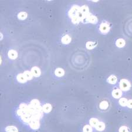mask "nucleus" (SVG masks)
<instances>
[{"instance_id": "obj_25", "label": "nucleus", "mask_w": 132, "mask_h": 132, "mask_svg": "<svg viewBox=\"0 0 132 132\" xmlns=\"http://www.w3.org/2000/svg\"><path fill=\"white\" fill-rule=\"evenodd\" d=\"M95 46V43L93 42H87V48L88 49H92Z\"/></svg>"}, {"instance_id": "obj_18", "label": "nucleus", "mask_w": 132, "mask_h": 132, "mask_svg": "<svg viewBox=\"0 0 132 132\" xmlns=\"http://www.w3.org/2000/svg\"><path fill=\"white\" fill-rule=\"evenodd\" d=\"M108 81L109 83H111V84H114L117 82V77L114 75H112V76H109Z\"/></svg>"}, {"instance_id": "obj_13", "label": "nucleus", "mask_w": 132, "mask_h": 132, "mask_svg": "<svg viewBox=\"0 0 132 132\" xmlns=\"http://www.w3.org/2000/svg\"><path fill=\"white\" fill-rule=\"evenodd\" d=\"M127 102H128V100L126 98H124V97L120 98L119 101V104H120V105L123 107L127 106Z\"/></svg>"}, {"instance_id": "obj_22", "label": "nucleus", "mask_w": 132, "mask_h": 132, "mask_svg": "<svg viewBox=\"0 0 132 132\" xmlns=\"http://www.w3.org/2000/svg\"><path fill=\"white\" fill-rule=\"evenodd\" d=\"M83 132H92V127L91 125H85L83 128Z\"/></svg>"}, {"instance_id": "obj_11", "label": "nucleus", "mask_w": 132, "mask_h": 132, "mask_svg": "<svg viewBox=\"0 0 132 132\" xmlns=\"http://www.w3.org/2000/svg\"><path fill=\"white\" fill-rule=\"evenodd\" d=\"M52 109V106L50 104H45L42 106V111L45 113H49V112H50Z\"/></svg>"}, {"instance_id": "obj_23", "label": "nucleus", "mask_w": 132, "mask_h": 132, "mask_svg": "<svg viewBox=\"0 0 132 132\" xmlns=\"http://www.w3.org/2000/svg\"><path fill=\"white\" fill-rule=\"evenodd\" d=\"M27 14L24 12H22L18 14V18L20 19H22V20L25 19V18H27Z\"/></svg>"}, {"instance_id": "obj_10", "label": "nucleus", "mask_w": 132, "mask_h": 132, "mask_svg": "<svg viewBox=\"0 0 132 132\" xmlns=\"http://www.w3.org/2000/svg\"><path fill=\"white\" fill-rule=\"evenodd\" d=\"M95 128L97 131H103V130H104L105 129V123H103V122H100L99 123L97 124V125L96 126Z\"/></svg>"}, {"instance_id": "obj_9", "label": "nucleus", "mask_w": 132, "mask_h": 132, "mask_svg": "<svg viewBox=\"0 0 132 132\" xmlns=\"http://www.w3.org/2000/svg\"><path fill=\"white\" fill-rule=\"evenodd\" d=\"M17 80H18V82H21V83H25V82H27V79L26 78V77L25 76L24 73H23L19 74V75L17 76Z\"/></svg>"}, {"instance_id": "obj_2", "label": "nucleus", "mask_w": 132, "mask_h": 132, "mask_svg": "<svg viewBox=\"0 0 132 132\" xmlns=\"http://www.w3.org/2000/svg\"><path fill=\"white\" fill-rule=\"evenodd\" d=\"M99 29L102 33H103V34H106L110 30L109 25L108 23H102V24H101L100 26Z\"/></svg>"}, {"instance_id": "obj_14", "label": "nucleus", "mask_w": 132, "mask_h": 132, "mask_svg": "<svg viewBox=\"0 0 132 132\" xmlns=\"http://www.w3.org/2000/svg\"><path fill=\"white\" fill-rule=\"evenodd\" d=\"M116 45L119 48H123L125 45V41L123 39H119L116 42Z\"/></svg>"}, {"instance_id": "obj_24", "label": "nucleus", "mask_w": 132, "mask_h": 132, "mask_svg": "<svg viewBox=\"0 0 132 132\" xmlns=\"http://www.w3.org/2000/svg\"><path fill=\"white\" fill-rule=\"evenodd\" d=\"M119 132H129V129L126 126H123L120 127L119 130Z\"/></svg>"}, {"instance_id": "obj_15", "label": "nucleus", "mask_w": 132, "mask_h": 132, "mask_svg": "<svg viewBox=\"0 0 132 132\" xmlns=\"http://www.w3.org/2000/svg\"><path fill=\"white\" fill-rule=\"evenodd\" d=\"M99 107L101 109L105 110L108 108L109 107V103L107 101H102L99 105Z\"/></svg>"}, {"instance_id": "obj_20", "label": "nucleus", "mask_w": 132, "mask_h": 132, "mask_svg": "<svg viewBox=\"0 0 132 132\" xmlns=\"http://www.w3.org/2000/svg\"><path fill=\"white\" fill-rule=\"evenodd\" d=\"M7 132H18V129L14 126H8L5 129Z\"/></svg>"}, {"instance_id": "obj_4", "label": "nucleus", "mask_w": 132, "mask_h": 132, "mask_svg": "<svg viewBox=\"0 0 132 132\" xmlns=\"http://www.w3.org/2000/svg\"><path fill=\"white\" fill-rule=\"evenodd\" d=\"M79 9L80 8L78 6L75 5L74 7H73L69 11V16L71 17V18H72L73 17H75V16L76 15V13H77V11H78Z\"/></svg>"}, {"instance_id": "obj_16", "label": "nucleus", "mask_w": 132, "mask_h": 132, "mask_svg": "<svg viewBox=\"0 0 132 132\" xmlns=\"http://www.w3.org/2000/svg\"><path fill=\"white\" fill-rule=\"evenodd\" d=\"M71 41V38L69 35H65L62 38V42L64 44H68Z\"/></svg>"}, {"instance_id": "obj_5", "label": "nucleus", "mask_w": 132, "mask_h": 132, "mask_svg": "<svg viewBox=\"0 0 132 132\" xmlns=\"http://www.w3.org/2000/svg\"><path fill=\"white\" fill-rule=\"evenodd\" d=\"M31 128L32 129H38L39 127V122L38 120H33L29 123Z\"/></svg>"}, {"instance_id": "obj_26", "label": "nucleus", "mask_w": 132, "mask_h": 132, "mask_svg": "<svg viewBox=\"0 0 132 132\" xmlns=\"http://www.w3.org/2000/svg\"><path fill=\"white\" fill-rule=\"evenodd\" d=\"M127 106L129 108H132V99H130L128 100Z\"/></svg>"}, {"instance_id": "obj_3", "label": "nucleus", "mask_w": 132, "mask_h": 132, "mask_svg": "<svg viewBox=\"0 0 132 132\" xmlns=\"http://www.w3.org/2000/svg\"><path fill=\"white\" fill-rule=\"evenodd\" d=\"M112 96L115 99L120 98L122 95V91L120 89H116L112 91Z\"/></svg>"}, {"instance_id": "obj_17", "label": "nucleus", "mask_w": 132, "mask_h": 132, "mask_svg": "<svg viewBox=\"0 0 132 132\" xmlns=\"http://www.w3.org/2000/svg\"><path fill=\"white\" fill-rule=\"evenodd\" d=\"M55 75L58 77H61L64 75V71L61 68H58L55 71Z\"/></svg>"}, {"instance_id": "obj_12", "label": "nucleus", "mask_w": 132, "mask_h": 132, "mask_svg": "<svg viewBox=\"0 0 132 132\" xmlns=\"http://www.w3.org/2000/svg\"><path fill=\"white\" fill-rule=\"evenodd\" d=\"M99 123V122L98 119H97L96 118H92L89 120L90 125L92 127H96Z\"/></svg>"}, {"instance_id": "obj_1", "label": "nucleus", "mask_w": 132, "mask_h": 132, "mask_svg": "<svg viewBox=\"0 0 132 132\" xmlns=\"http://www.w3.org/2000/svg\"><path fill=\"white\" fill-rule=\"evenodd\" d=\"M120 89L122 91H127L131 87L130 82L127 79H122L119 83Z\"/></svg>"}, {"instance_id": "obj_6", "label": "nucleus", "mask_w": 132, "mask_h": 132, "mask_svg": "<svg viewBox=\"0 0 132 132\" xmlns=\"http://www.w3.org/2000/svg\"><path fill=\"white\" fill-rule=\"evenodd\" d=\"M31 72L33 76H35V77H38L41 74L40 69L38 67L32 68Z\"/></svg>"}, {"instance_id": "obj_19", "label": "nucleus", "mask_w": 132, "mask_h": 132, "mask_svg": "<svg viewBox=\"0 0 132 132\" xmlns=\"http://www.w3.org/2000/svg\"><path fill=\"white\" fill-rule=\"evenodd\" d=\"M80 10H81V12L83 13V14L85 15H87V14H88L89 12V9L88 8H87V6L86 5L82 6V7L80 8Z\"/></svg>"}, {"instance_id": "obj_7", "label": "nucleus", "mask_w": 132, "mask_h": 132, "mask_svg": "<svg viewBox=\"0 0 132 132\" xmlns=\"http://www.w3.org/2000/svg\"><path fill=\"white\" fill-rule=\"evenodd\" d=\"M17 56H18V54L15 50H11L8 52V56L9 58L12 59H15L17 58Z\"/></svg>"}, {"instance_id": "obj_8", "label": "nucleus", "mask_w": 132, "mask_h": 132, "mask_svg": "<svg viewBox=\"0 0 132 132\" xmlns=\"http://www.w3.org/2000/svg\"><path fill=\"white\" fill-rule=\"evenodd\" d=\"M86 20H87V22H89V23H93V24H94V23H96L97 21L96 17L93 15H89L87 16Z\"/></svg>"}, {"instance_id": "obj_21", "label": "nucleus", "mask_w": 132, "mask_h": 132, "mask_svg": "<svg viewBox=\"0 0 132 132\" xmlns=\"http://www.w3.org/2000/svg\"><path fill=\"white\" fill-rule=\"evenodd\" d=\"M24 75H25V76L26 77V78L27 79V80H30L31 79L33 75L32 74L31 72H29V71H25L24 73Z\"/></svg>"}]
</instances>
